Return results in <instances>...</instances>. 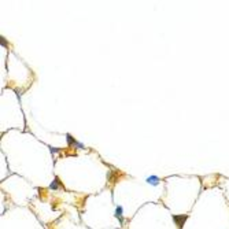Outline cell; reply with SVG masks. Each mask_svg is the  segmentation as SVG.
I'll return each instance as SVG.
<instances>
[{
  "label": "cell",
  "mask_w": 229,
  "mask_h": 229,
  "mask_svg": "<svg viewBox=\"0 0 229 229\" xmlns=\"http://www.w3.org/2000/svg\"><path fill=\"white\" fill-rule=\"evenodd\" d=\"M145 183L150 185H152V187H158L159 185V178L156 177V176H148V177L145 178Z\"/></svg>",
  "instance_id": "obj_3"
},
{
  "label": "cell",
  "mask_w": 229,
  "mask_h": 229,
  "mask_svg": "<svg viewBox=\"0 0 229 229\" xmlns=\"http://www.w3.org/2000/svg\"><path fill=\"white\" fill-rule=\"evenodd\" d=\"M187 219H188L187 214H183V216H173V221L176 222V225H177L178 228H181V226L184 225Z\"/></svg>",
  "instance_id": "obj_1"
},
{
  "label": "cell",
  "mask_w": 229,
  "mask_h": 229,
  "mask_svg": "<svg viewBox=\"0 0 229 229\" xmlns=\"http://www.w3.org/2000/svg\"><path fill=\"white\" fill-rule=\"evenodd\" d=\"M66 140H67V144H69V145H73V147H74V144L77 143L74 139H73V137H71L70 135H66Z\"/></svg>",
  "instance_id": "obj_5"
},
{
  "label": "cell",
  "mask_w": 229,
  "mask_h": 229,
  "mask_svg": "<svg viewBox=\"0 0 229 229\" xmlns=\"http://www.w3.org/2000/svg\"><path fill=\"white\" fill-rule=\"evenodd\" d=\"M74 147H76V148H85V145L82 144V143H78V141L74 144Z\"/></svg>",
  "instance_id": "obj_7"
},
{
  "label": "cell",
  "mask_w": 229,
  "mask_h": 229,
  "mask_svg": "<svg viewBox=\"0 0 229 229\" xmlns=\"http://www.w3.org/2000/svg\"><path fill=\"white\" fill-rule=\"evenodd\" d=\"M122 214H123V207L118 204V206L115 207V213H114V216H115V218L118 219V221H120L121 224L123 222V217H122Z\"/></svg>",
  "instance_id": "obj_2"
},
{
  "label": "cell",
  "mask_w": 229,
  "mask_h": 229,
  "mask_svg": "<svg viewBox=\"0 0 229 229\" xmlns=\"http://www.w3.org/2000/svg\"><path fill=\"white\" fill-rule=\"evenodd\" d=\"M59 188H61V181H59L58 178H55L51 184H49V189L56 191V189H59Z\"/></svg>",
  "instance_id": "obj_4"
},
{
  "label": "cell",
  "mask_w": 229,
  "mask_h": 229,
  "mask_svg": "<svg viewBox=\"0 0 229 229\" xmlns=\"http://www.w3.org/2000/svg\"><path fill=\"white\" fill-rule=\"evenodd\" d=\"M49 150H51L52 154H56V152L61 151V148H56V147H49Z\"/></svg>",
  "instance_id": "obj_6"
}]
</instances>
